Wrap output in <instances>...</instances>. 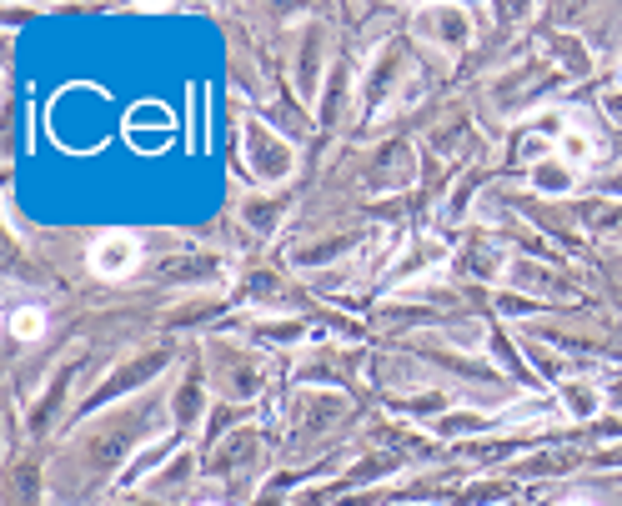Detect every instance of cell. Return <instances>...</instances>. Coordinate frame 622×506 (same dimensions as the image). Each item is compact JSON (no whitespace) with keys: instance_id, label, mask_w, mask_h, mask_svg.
Instances as JSON below:
<instances>
[{"instance_id":"ba28073f","label":"cell","mask_w":622,"mask_h":506,"mask_svg":"<svg viewBox=\"0 0 622 506\" xmlns=\"http://www.w3.org/2000/svg\"><path fill=\"white\" fill-rule=\"evenodd\" d=\"M567 506H592V501H567Z\"/></svg>"},{"instance_id":"277c9868","label":"cell","mask_w":622,"mask_h":506,"mask_svg":"<svg viewBox=\"0 0 622 506\" xmlns=\"http://www.w3.org/2000/svg\"><path fill=\"white\" fill-rule=\"evenodd\" d=\"M11 331H16L21 341H36V336L46 331V316H41V306H21V311L11 316Z\"/></svg>"},{"instance_id":"3957f363","label":"cell","mask_w":622,"mask_h":506,"mask_svg":"<svg viewBox=\"0 0 622 506\" xmlns=\"http://www.w3.org/2000/svg\"><path fill=\"white\" fill-rule=\"evenodd\" d=\"M557 161H567V166H587V161H592V136H587L582 126L557 131Z\"/></svg>"},{"instance_id":"30bf717a","label":"cell","mask_w":622,"mask_h":506,"mask_svg":"<svg viewBox=\"0 0 622 506\" xmlns=\"http://www.w3.org/2000/svg\"><path fill=\"white\" fill-rule=\"evenodd\" d=\"M206 506H216V501H206Z\"/></svg>"},{"instance_id":"52a82bcc","label":"cell","mask_w":622,"mask_h":506,"mask_svg":"<svg viewBox=\"0 0 622 506\" xmlns=\"http://www.w3.org/2000/svg\"><path fill=\"white\" fill-rule=\"evenodd\" d=\"M607 111H612V116H622V91H612V96H607Z\"/></svg>"},{"instance_id":"7a4b0ae2","label":"cell","mask_w":622,"mask_h":506,"mask_svg":"<svg viewBox=\"0 0 622 506\" xmlns=\"http://www.w3.org/2000/svg\"><path fill=\"white\" fill-rule=\"evenodd\" d=\"M246 146H251V166H256V176L281 181V176L291 171V151H286L281 141H271L261 126H246Z\"/></svg>"},{"instance_id":"8992f818","label":"cell","mask_w":622,"mask_h":506,"mask_svg":"<svg viewBox=\"0 0 622 506\" xmlns=\"http://www.w3.org/2000/svg\"><path fill=\"white\" fill-rule=\"evenodd\" d=\"M567 181H572L567 171H537V186H547V191H562Z\"/></svg>"},{"instance_id":"6da1fadb","label":"cell","mask_w":622,"mask_h":506,"mask_svg":"<svg viewBox=\"0 0 622 506\" xmlns=\"http://www.w3.org/2000/svg\"><path fill=\"white\" fill-rule=\"evenodd\" d=\"M136 256H141V246H136V236H101L96 246H91V271L96 276H126L131 266H136Z\"/></svg>"},{"instance_id":"9c48e42d","label":"cell","mask_w":622,"mask_h":506,"mask_svg":"<svg viewBox=\"0 0 622 506\" xmlns=\"http://www.w3.org/2000/svg\"><path fill=\"white\" fill-rule=\"evenodd\" d=\"M617 406H622V391H617Z\"/></svg>"},{"instance_id":"5b68a950","label":"cell","mask_w":622,"mask_h":506,"mask_svg":"<svg viewBox=\"0 0 622 506\" xmlns=\"http://www.w3.org/2000/svg\"><path fill=\"white\" fill-rule=\"evenodd\" d=\"M562 396H567V411H572V416H592V411H597V391H592L587 381L562 386Z\"/></svg>"}]
</instances>
